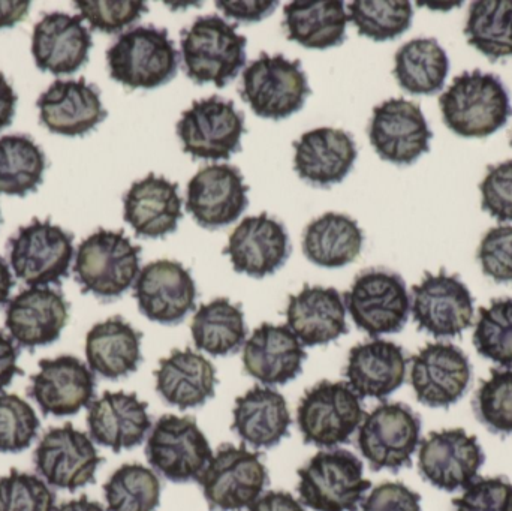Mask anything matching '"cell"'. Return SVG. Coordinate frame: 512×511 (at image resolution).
<instances>
[{"mask_svg":"<svg viewBox=\"0 0 512 511\" xmlns=\"http://www.w3.org/2000/svg\"><path fill=\"white\" fill-rule=\"evenodd\" d=\"M445 125L465 138H487L512 116L510 93L495 74L475 69L454 78L439 98Z\"/></svg>","mask_w":512,"mask_h":511,"instance_id":"cell-1","label":"cell"},{"mask_svg":"<svg viewBox=\"0 0 512 511\" xmlns=\"http://www.w3.org/2000/svg\"><path fill=\"white\" fill-rule=\"evenodd\" d=\"M141 248L123 231L101 230L80 243L75 255V281L84 294L119 299L140 275Z\"/></svg>","mask_w":512,"mask_h":511,"instance_id":"cell-2","label":"cell"},{"mask_svg":"<svg viewBox=\"0 0 512 511\" xmlns=\"http://www.w3.org/2000/svg\"><path fill=\"white\" fill-rule=\"evenodd\" d=\"M246 44L248 39L237 33V24L219 15L197 18L183 30L180 42L186 75L194 83L224 89L245 66Z\"/></svg>","mask_w":512,"mask_h":511,"instance_id":"cell-3","label":"cell"},{"mask_svg":"<svg viewBox=\"0 0 512 511\" xmlns=\"http://www.w3.org/2000/svg\"><path fill=\"white\" fill-rule=\"evenodd\" d=\"M113 80L129 89H156L170 83L179 71V51L167 29L140 26L122 33L108 48Z\"/></svg>","mask_w":512,"mask_h":511,"instance_id":"cell-4","label":"cell"},{"mask_svg":"<svg viewBox=\"0 0 512 511\" xmlns=\"http://www.w3.org/2000/svg\"><path fill=\"white\" fill-rule=\"evenodd\" d=\"M298 479L301 504L315 511H358L372 488L363 462L343 449L316 453L298 470Z\"/></svg>","mask_w":512,"mask_h":511,"instance_id":"cell-5","label":"cell"},{"mask_svg":"<svg viewBox=\"0 0 512 511\" xmlns=\"http://www.w3.org/2000/svg\"><path fill=\"white\" fill-rule=\"evenodd\" d=\"M420 443V416L402 402H384L358 428V449L373 471L397 473L411 467Z\"/></svg>","mask_w":512,"mask_h":511,"instance_id":"cell-6","label":"cell"},{"mask_svg":"<svg viewBox=\"0 0 512 511\" xmlns=\"http://www.w3.org/2000/svg\"><path fill=\"white\" fill-rule=\"evenodd\" d=\"M309 81L300 60L259 54L243 72L240 96L262 119L282 120L298 113L309 98Z\"/></svg>","mask_w":512,"mask_h":511,"instance_id":"cell-7","label":"cell"},{"mask_svg":"<svg viewBox=\"0 0 512 511\" xmlns=\"http://www.w3.org/2000/svg\"><path fill=\"white\" fill-rule=\"evenodd\" d=\"M366 414L361 399L348 383H321L307 390L297 408L304 443L334 449L348 443Z\"/></svg>","mask_w":512,"mask_h":511,"instance_id":"cell-8","label":"cell"},{"mask_svg":"<svg viewBox=\"0 0 512 511\" xmlns=\"http://www.w3.org/2000/svg\"><path fill=\"white\" fill-rule=\"evenodd\" d=\"M343 302L355 326L372 338L402 332L411 311L402 276L385 269L361 272L343 294Z\"/></svg>","mask_w":512,"mask_h":511,"instance_id":"cell-9","label":"cell"},{"mask_svg":"<svg viewBox=\"0 0 512 511\" xmlns=\"http://www.w3.org/2000/svg\"><path fill=\"white\" fill-rule=\"evenodd\" d=\"M8 243L12 270L30 288L59 285L68 278L74 236L57 225L35 219L21 227Z\"/></svg>","mask_w":512,"mask_h":511,"instance_id":"cell-10","label":"cell"},{"mask_svg":"<svg viewBox=\"0 0 512 511\" xmlns=\"http://www.w3.org/2000/svg\"><path fill=\"white\" fill-rule=\"evenodd\" d=\"M212 511H243L261 497L268 483L259 453L224 444L198 479Z\"/></svg>","mask_w":512,"mask_h":511,"instance_id":"cell-11","label":"cell"},{"mask_svg":"<svg viewBox=\"0 0 512 511\" xmlns=\"http://www.w3.org/2000/svg\"><path fill=\"white\" fill-rule=\"evenodd\" d=\"M146 456L156 473L173 483L198 482L213 458L209 440L192 417L168 414L153 426Z\"/></svg>","mask_w":512,"mask_h":511,"instance_id":"cell-12","label":"cell"},{"mask_svg":"<svg viewBox=\"0 0 512 511\" xmlns=\"http://www.w3.org/2000/svg\"><path fill=\"white\" fill-rule=\"evenodd\" d=\"M243 134L245 116L218 95L195 101L177 123L183 150L194 159L227 161L242 149Z\"/></svg>","mask_w":512,"mask_h":511,"instance_id":"cell-13","label":"cell"},{"mask_svg":"<svg viewBox=\"0 0 512 511\" xmlns=\"http://www.w3.org/2000/svg\"><path fill=\"white\" fill-rule=\"evenodd\" d=\"M411 311L418 329L433 338H457L472 326L474 297L459 276L427 272L412 287Z\"/></svg>","mask_w":512,"mask_h":511,"instance_id":"cell-14","label":"cell"},{"mask_svg":"<svg viewBox=\"0 0 512 511\" xmlns=\"http://www.w3.org/2000/svg\"><path fill=\"white\" fill-rule=\"evenodd\" d=\"M484 462L486 455L478 438L462 428L432 432L418 450L421 477L445 492L468 488L478 479Z\"/></svg>","mask_w":512,"mask_h":511,"instance_id":"cell-15","label":"cell"},{"mask_svg":"<svg viewBox=\"0 0 512 511\" xmlns=\"http://www.w3.org/2000/svg\"><path fill=\"white\" fill-rule=\"evenodd\" d=\"M33 458L36 471L48 485L69 492L95 482L102 464L92 438L69 423L51 428L39 441Z\"/></svg>","mask_w":512,"mask_h":511,"instance_id":"cell-16","label":"cell"},{"mask_svg":"<svg viewBox=\"0 0 512 511\" xmlns=\"http://www.w3.org/2000/svg\"><path fill=\"white\" fill-rule=\"evenodd\" d=\"M472 365L462 348L435 342L411 359V384L418 402L430 408H450L468 392Z\"/></svg>","mask_w":512,"mask_h":511,"instance_id":"cell-17","label":"cell"},{"mask_svg":"<svg viewBox=\"0 0 512 511\" xmlns=\"http://www.w3.org/2000/svg\"><path fill=\"white\" fill-rule=\"evenodd\" d=\"M369 138L373 149L384 161L411 165L430 152L433 132L420 105L393 98L373 108Z\"/></svg>","mask_w":512,"mask_h":511,"instance_id":"cell-18","label":"cell"},{"mask_svg":"<svg viewBox=\"0 0 512 511\" xmlns=\"http://www.w3.org/2000/svg\"><path fill=\"white\" fill-rule=\"evenodd\" d=\"M141 314L164 326H177L197 302V285L179 261L158 260L141 269L134 284Z\"/></svg>","mask_w":512,"mask_h":511,"instance_id":"cell-19","label":"cell"},{"mask_svg":"<svg viewBox=\"0 0 512 511\" xmlns=\"http://www.w3.org/2000/svg\"><path fill=\"white\" fill-rule=\"evenodd\" d=\"M248 191L239 168L207 165L189 182L186 210L200 227L218 230L236 222L248 209Z\"/></svg>","mask_w":512,"mask_h":511,"instance_id":"cell-20","label":"cell"},{"mask_svg":"<svg viewBox=\"0 0 512 511\" xmlns=\"http://www.w3.org/2000/svg\"><path fill=\"white\" fill-rule=\"evenodd\" d=\"M95 389L96 378L89 366L65 354L39 362L38 374L30 378L27 395L45 416L66 417L89 407Z\"/></svg>","mask_w":512,"mask_h":511,"instance_id":"cell-21","label":"cell"},{"mask_svg":"<svg viewBox=\"0 0 512 511\" xmlns=\"http://www.w3.org/2000/svg\"><path fill=\"white\" fill-rule=\"evenodd\" d=\"M224 254L237 273L265 278L285 266L291 255L288 231L265 212L249 216L231 234Z\"/></svg>","mask_w":512,"mask_h":511,"instance_id":"cell-22","label":"cell"},{"mask_svg":"<svg viewBox=\"0 0 512 511\" xmlns=\"http://www.w3.org/2000/svg\"><path fill=\"white\" fill-rule=\"evenodd\" d=\"M5 327L26 350L53 344L69 318V305L60 291L33 287L21 291L6 306Z\"/></svg>","mask_w":512,"mask_h":511,"instance_id":"cell-23","label":"cell"},{"mask_svg":"<svg viewBox=\"0 0 512 511\" xmlns=\"http://www.w3.org/2000/svg\"><path fill=\"white\" fill-rule=\"evenodd\" d=\"M39 120L53 134L83 137L104 122L107 110L98 87L80 80H56L36 102Z\"/></svg>","mask_w":512,"mask_h":511,"instance_id":"cell-24","label":"cell"},{"mask_svg":"<svg viewBox=\"0 0 512 511\" xmlns=\"http://www.w3.org/2000/svg\"><path fill=\"white\" fill-rule=\"evenodd\" d=\"M90 438L114 453L134 449L152 429L149 405L135 393L105 392L87 407Z\"/></svg>","mask_w":512,"mask_h":511,"instance_id":"cell-25","label":"cell"},{"mask_svg":"<svg viewBox=\"0 0 512 511\" xmlns=\"http://www.w3.org/2000/svg\"><path fill=\"white\" fill-rule=\"evenodd\" d=\"M92 45L81 15L51 12L33 27L32 54L42 72L74 74L86 65Z\"/></svg>","mask_w":512,"mask_h":511,"instance_id":"cell-26","label":"cell"},{"mask_svg":"<svg viewBox=\"0 0 512 511\" xmlns=\"http://www.w3.org/2000/svg\"><path fill=\"white\" fill-rule=\"evenodd\" d=\"M294 168L300 179L319 188L343 182L358 152L351 134L336 128H316L294 143Z\"/></svg>","mask_w":512,"mask_h":511,"instance_id":"cell-27","label":"cell"},{"mask_svg":"<svg viewBox=\"0 0 512 511\" xmlns=\"http://www.w3.org/2000/svg\"><path fill=\"white\" fill-rule=\"evenodd\" d=\"M306 351L288 326L264 323L243 348V365L252 378L267 387L283 386L303 371Z\"/></svg>","mask_w":512,"mask_h":511,"instance_id":"cell-28","label":"cell"},{"mask_svg":"<svg viewBox=\"0 0 512 511\" xmlns=\"http://www.w3.org/2000/svg\"><path fill=\"white\" fill-rule=\"evenodd\" d=\"M123 218L144 239H161L174 233L183 218L179 183L149 174L138 180L123 198Z\"/></svg>","mask_w":512,"mask_h":511,"instance_id":"cell-29","label":"cell"},{"mask_svg":"<svg viewBox=\"0 0 512 511\" xmlns=\"http://www.w3.org/2000/svg\"><path fill=\"white\" fill-rule=\"evenodd\" d=\"M285 315L303 347L327 345L348 333L345 302L336 288L304 285L289 297Z\"/></svg>","mask_w":512,"mask_h":511,"instance_id":"cell-30","label":"cell"},{"mask_svg":"<svg viewBox=\"0 0 512 511\" xmlns=\"http://www.w3.org/2000/svg\"><path fill=\"white\" fill-rule=\"evenodd\" d=\"M406 369L408 359L400 345L373 339L349 351L345 377L360 398L384 401L403 386Z\"/></svg>","mask_w":512,"mask_h":511,"instance_id":"cell-31","label":"cell"},{"mask_svg":"<svg viewBox=\"0 0 512 511\" xmlns=\"http://www.w3.org/2000/svg\"><path fill=\"white\" fill-rule=\"evenodd\" d=\"M155 378L159 396L183 411L203 407L215 396L218 384L215 366L191 348L174 350L162 359Z\"/></svg>","mask_w":512,"mask_h":511,"instance_id":"cell-32","label":"cell"},{"mask_svg":"<svg viewBox=\"0 0 512 511\" xmlns=\"http://www.w3.org/2000/svg\"><path fill=\"white\" fill-rule=\"evenodd\" d=\"M143 333L125 318L113 317L95 324L86 336V359L90 371L107 380L134 374L140 366Z\"/></svg>","mask_w":512,"mask_h":511,"instance_id":"cell-33","label":"cell"},{"mask_svg":"<svg viewBox=\"0 0 512 511\" xmlns=\"http://www.w3.org/2000/svg\"><path fill=\"white\" fill-rule=\"evenodd\" d=\"M233 429L255 449H271L289 435L291 414L286 399L271 387H254L237 398Z\"/></svg>","mask_w":512,"mask_h":511,"instance_id":"cell-34","label":"cell"},{"mask_svg":"<svg viewBox=\"0 0 512 511\" xmlns=\"http://www.w3.org/2000/svg\"><path fill=\"white\" fill-rule=\"evenodd\" d=\"M289 41L313 50L342 45L346 39L345 5L340 0H297L283 9Z\"/></svg>","mask_w":512,"mask_h":511,"instance_id":"cell-35","label":"cell"},{"mask_svg":"<svg viewBox=\"0 0 512 511\" xmlns=\"http://www.w3.org/2000/svg\"><path fill=\"white\" fill-rule=\"evenodd\" d=\"M363 243V230L357 221L342 213L328 212L307 225L303 252L316 266L339 269L357 260Z\"/></svg>","mask_w":512,"mask_h":511,"instance_id":"cell-36","label":"cell"},{"mask_svg":"<svg viewBox=\"0 0 512 511\" xmlns=\"http://www.w3.org/2000/svg\"><path fill=\"white\" fill-rule=\"evenodd\" d=\"M191 332L198 350L215 357L236 354L248 341L242 306L227 297L201 305L192 320Z\"/></svg>","mask_w":512,"mask_h":511,"instance_id":"cell-37","label":"cell"},{"mask_svg":"<svg viewBox=\"0 0 512 511\" xmlns=\"http://www.w3.org/2000/svg\"><path fill=\"white\" fill-rule=\"evenodd\" d=\"M394 77L403 90L412 95H435L441 92L450 72L447 51L435 38H418L406 42L396 53Z\"/></svg>","mask_w":512,"mask_h":511,"instance_id":"cell-38","label":"cell"},{"mask_svg":"<svg viewBox=\"0 0 512 511\" xmlns=\"http://www.w3.org/2000/svg\"><path fill=\"white\" fill-rule=\"evenodd\" d=\"M45 167L44 152L32 138L26 135L0 138V194L26 197L41 185Z\"/></svg>","mask_w":512,"mask_h":511,"instance_id":"cell-39","label":"cell"},{"mask_svg":"<svg viewBox=\"0 0 512 511\" xmlns=\"http://www.w3.org/2000/svg\"><path fill=\"white\" fill-rule=\"evenodd\" d=\"M465 35L492 62L512 56V0L472 2Z\"/></svg>","mask_w":512,"mask_h":511,"instance_id":"cell-40","label":"cell"},{"mask_svg":"<svg viewBox=\"0 0 512 511\" xmlns=\"http://www.w3.org/2000/svg\"><path fill=\"white\" fill-rule=\"evenodd\" d=\"M161 492L155 471L141 464L122 465L104 485L108 511H156Z\"/></svg>","mask_w":512,"mask_h":511,"instance_id":"cell-41","label":"cell"},{"mask_svg":"<svg viewBox=\"0 0 512 511\" xmlns=\"http://www.w3.org/2000/svg\"><path fill=\"white\" fill-rule=\"evenodd\" d=\"M414 8L408 0H355L349 21L361 36L376 42L393 41L411 27Z\"/></svg>","mask_w":512,"mask_h":511,"instance_id":"cell-42","label":"cell"},{"mask_svg":"<svg viewBox=\"0 0 512 511\" xmlns=\"http://www.w3.org/2000/svg\"><path fill=\"white\" fill-rule=\"evenodd\" d=\"M474 345L486 359L502 368H512V299L492 300L487 308L478 309Z\"/></svg>","mask_w":512,"mask_h":511,"instance_id":"cell-43","label":"cell"},{"mask_svg":"<svg viewBox=\"0 0 512 511\" xmlns=\"http://www.w3.org/2000/svg\"><path fill=\"white\" fill-rule=\"evenodd\" d=\"M472 407L492 434L512 437V368L492 369L490 377L481 381Z\"/></svg>","mask_w":512,"mask_h":511,"instance_id":"cell-44","label":"cell"},{"mask_svg":"<svg viewBox=\"0 0 512 511\" xmlns=\"http://www.w3.org/2000/svg\"><path fill=\"white\" fill-rule=\"evenodd\" d=\"M39 425L29 402L17 395H0V453L29 449L38 435Z\"/></svg>","mask_w":512,"mask_h":511,"instance_id":"cell-45","label":"cell"},{"mask_svg":"<svg viewBox=\"0 0 512 511\" xmlns=\"http://www.w3.org/2000/svg\"><path fill=\"white\" fill-rule=\"evenodd\" d=\"M56 495L35 474L12 470L0 477V511H54Z\"/></svg>","mask_w":512,"mask_h":511,"instance_id":"cell-46","label":"cell"},{"mask_svg":"<svg viewBox=\"0 0 512 511\" xmlns=\"http://www.w3.org/2000/svg\"><path fill=\"white\" fill-rule=\"evenodd\" d=\"M75 6L83 20L89 21L93 30L117 33L129 24L140 20L149 11L146 2H104V0H77Z\"/></svg>","mask_w":512,"mask_h":511,"instance_id":"cell-47","label":"cell"},{"mask_svg":"<svg viewBox=\"0 0 512 511\" xmlns=\"http://www.w3.org/2000/svg\"><path fill=\"white\" fill-rule=\"evenodd\" d=\"M453 507L454 511H512V483L505 477H478Z\"/></svg>","mask_w":512,"mask_h":511,"instance_id":"cell-48","label":"cell"},{"mask_svg":"<svg viewBox=\"0 0 512 511\" xmlns=\"http://www.w3.org/2000/svg\"><path fill=\"white\" fill-rule=\"evenodd\" d=\"M481 269L498 284L512 282V225L487 231L478 248Z\"/></svg>","mask_w":512,"mask_h":511,"instance_id":"cell-49","label":"cell"},{"mask_svg":"<svg viewBox=\"0 0 512 511\" xmlns=\"http://www.w3.org/2000/svg\"><path fill=\"white\" fill-rule=\"evenodd\" d=\"M480 191L484 212L499 222H512V161L490 165Z\"/></svg>","mask_w":512,"mask_h":511,"instance_id":"cell-50","label":"cell"},{"mask_svg":"<svg viewBox=\"0 0 512 511\" xmlns=\"http://www.w3.org/2000/svg\"><path fill=\"white\" fill-rule=\"evenodd\" d=\"M361 511H423L421 497L403 483L376 486L361 503Z\"/></svg>","mask_w":512,"mask_h":511,"instance_id":"cell-51","label":"cell"},{"mask_svg":"<svg viewBox=\"0 0 512 511\" xmlns=\"http://www.w3.org/2000/svg\"><path fill=\"white\" fill-rule=\"evenodd\" d=\"M216 6L227 15L228 18L234 20L246 21V23H254L261 21L267 15L273 14L276 9L277 2H261V0H219Z\"/></svg>","mask_w":512,"mask_h":511,"instance_id":"cell-52","label":"cell"},{"mask_svg":"<svg viewBox=\"0 0 512 511\" xmlns=\"http://www.w3.org/2000/svg\"><path fill=\"white\" fill-rule=\"evenodd\" d=\"M18 356L20 351L14 344V339L0 330V392L6 389L17 375L23 374L18 368Z\"/></svg>","mask_w":512,"mask_h":511,"instance_id":"cell-53","label":"cell"},{"mask_svg":"<svg viewBox=\"0 0 512 511\" xmlns=\"http://www.w3.org/2000/svg\"><path fill=\"white\" fill-rule=\"evenodd\" d=\"M248 511H306L301 501L282 491H270L261 495Z\"/></svg>","mask_w":512,"mask_h":511,"instance_id":"cell-54","label":"cell"},{"mask_svg":"<svg viewBox=\"0 0 512 511\" xmlns=\"http://www.w3.org/2000/svg\"><path fill=\"white\" fill-rule=\"evenodd\" d=\"M17 101L18 96L15 95L14 89L0 72V131L11 125Z\"/></svg>","mask_w":512,"mask_h":511,"instance_id":"cell-55","label":"cell"},{"mask_svg":"<svg viewBox=\"0 0 512 511\" xmlns=\"http://www.w3.org/2000/svg\"><path fill=\"white\" fill-rule=\"evenodd\" d=\"M30 2L23 0H0V29L14 27L29 14Z\"/></svg>","mask_w":512,"mask_h":511,"instance_id":"cell-56","label":"cell"},{"mask_svg":"<svg viewBox=\"0 0 512 511\" xmlns=\"http://www.w3.org/2000/svg\"><path fill=\"white\" fill-rule=\"evenodd\" d=\"M54 511H108L102 504L89 500L87 497H80L77 500L66 501L60 504Z\"/></svg>","mask_w":512,"mask_h":511,"instance_id":"cell-57","label":"cell"},{"mask_svg":"<svg viewBox=\"0 0 512 511\" xmlns=\"http://www.w3.org/2000/svg\"><path fill=\"white\" fill-rule=\"evenodd\" d=\"M14 284V278H12L8 264L0 257V306L8 302L9 294H11Z\"/></svg>","mask_w":512,"mask_h":511,"instance_id":"cell-58","label":"cell"},{"mask_svg":"<svg viewBox=\"0 0 512 511\" xmlns=\"http://www.w3.org/2000/svg\"><path fill=\"white\" fill-rule=\"evenodd\" d=\"M511 146H512V140H511Z\"/></svg>","mask_w":512,"mask_h":511,"instance_id":"cell-59","label":"cell"}]
</instances>
